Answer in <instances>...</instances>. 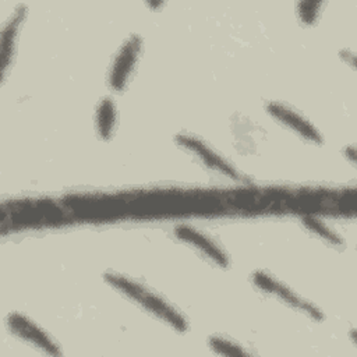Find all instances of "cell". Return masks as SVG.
<instances>
[{
	"label": "cell",
	"instance_id": "obj_1",
	"mask_svg": "<svg viewBox=\"0 0 357 357\" xmlns=\"http://www.w3.org/2000/svg\"><path fill=\"white\" fill-rule=\"evenodd\" d=\"M141 47V40L137 35H132L120 49L113 66H112V71H110V85L116 89L120 91L121 88H124L126 81L131 73V68L134 66V61L138 56Z\"/></svg>",
	"mask_w": 357,
	"mask_h": 357
},
{
	"label": "cell",
	"instance_id": "obj_12",
	"mask_svg": "<svg viewBox=\"0 0 357 357\" xmlns=\"http://www.w3.org/2000/svg\"><path fill=\"white\" fill-rule=\"evenodd\" d=\"M322 4L321 3H311V1H307V3H300L298 7H300V15H301V20L307 24H311L315 21V17L318 14V10Z\"/></svg>",
	"mask_w": 357,
	"mask_h": 357
},
{
	"label": "cell",
	"instance_id": "obj_10",
	"mask_svg": "<svg viewBox=\"0 0 357 357\" xmlns=\"http://www.w3.org/2000/svg\"><path fill=\"white\" fill-rule=\"evenodd\" d=\"M209 346L212 350H215L219 354H226V356H247V351L243 350L238 344L219 337V336H213L209 339Z\"/></svg>",
	"mask_w": 357,
	"mask_h": 357
},
{
	"label": "cell",
	"instance_id": "obj_2",
	"mask_svg": "<svg viewBox=\"0 0 357 357\" xmlns=\"http://www.w3.org/2000/svg\"><path fill=\"white\" fill-rule=\"evenodd\" d=\"M8 328L21 339L32 343L33 346L39 347L40 350L49 354H60L57 346L40 331L33 322L25 318L21 314H11L8 317Z\"/></svg>",
	"mask_w": 357,
	"mask_h": 357
},
{
	"label": "cell",
	"instance_id": "obj_7",
	"mask_svg": "<svg viewBox=\"0 0 357 357\" xmlns=\"http://www.w3.org/2000/svg\"><path fill=\"white\" fill-rule=\"evenodd\" d=\"M176 236L178 238H181L183 241H187V243L192 244L194 247L199 248L206 257L213 259L218 265H220V266L227 265V258L223 254V251L219 247H216L208 237H205L202 233L197 231L195 229L184 226V225L177 226L176 227Z\"/></svg>",
	"mask_w": 357,
	"mask_h": 357
},
{
	"label": "cell",
	"instance_id": "obj_11",
	"mask_svg": "<svg viewBox=\"0 0 357 357\" xmlns=\"http://www.w3.org/2000/svg\"><path fill=\"white\" fill-rule=\"evenodd\" d=\"M304 223H305V226L310 227L314 233L322 236L324 238H326V240H329V241H332V243H340V238H339L332 230H329L324 223H321L319 220H317V219H314V218H305V219H304Z\"/></svg>",
	"mask_w": 357,
	"mask_h": 357
},
{
	"label": "cell",
	"instance_id": "obj_9",
	"mask_svg": "<svg viewBox=\"0 0 357 357\" xmlns=\"http://www.w3.org/2000/svg\"><path fill=\"white\" fill-rule=\"evenodd\" d=\"M105 279L106 282H109L113 287H116L117 290L123 291L126 296H128L130 298L138 301L141 294L145 291V287L141 286L139 283L137 282H132L124 276H120V275H116V273H106L105 275Z\"/></svg>",
	"mask_w": 357,
	"mask_h": 357
},
{
	"label": "cell",
	"instance_id": "obj_6",
	"mask_svg": "<svg viewBox=\"0 0 357 357\" xmlns=\"http://www.w3.org/2000/svg\"><path fill=\"white\" fill-rule=\"evenodd\" d=\"M137 303L142 304L149 312L158 315L159 318H162L163 321H166L167 324L174 326L177 331H185L187 329V324H185L184 318L178 314V311H176L167 301H165L159 296L148 291L146 289L141 294V297Z\"/></svg>",
	"mask_w": 357,
	"mask_h": 357
},
{
	"label": "cell",
	"instance_id": "obj_5",
	"mask_svg": "<svg viewBox=\"0 0 357 357\" xmlns=\"http://www.w3.org/2000/svg\"><path fill=\"white\" fill-rule=\"evenodd\" d=\"M268 112L276 119L279 120L280 123H283L284 126H287L289 128H291L293 131H296L297 134H300L301 137L312 141V142H317V144H321V135L318 134V131L312 127V124H310L304 117H301L298 113H296L294 110L289 109L287 106L284 105H280V103H269L266 106Z\"/></svg>",
	"mask_w": 357,
	"mask_h": 357
},
{
	"label": "cell",
	"instance_id": "obj_3",
	"mask_svg": "<svg viewBox=\"0 0 357 357\" xmlns=\"http://www.w3.org/2000/svg\"><path fill=\"white\" fill-rule=\"evenodd\" d=\"M177 142L180 146L188 149L190 152L195 153L208 167L218 170L229 177L233 178H238V173L236 172L234 167H231L222 156H219L215 151H212L208 145H205L204 142H201L199 139L190 137V135H178Z\"/></svg>",
	"mask_w": 357,
	"mask_h": 357
},
{
	"label": "cell",
	"instance_id": "obj_4",
	"mask_svg": "<svg viewBox=\"0 0 357 357\" xmlns=\"http://www.w3.org/2000/svg\"><path fill=\"white\" fill-rule=\"evenodd\" d=\"M252 280L254 283L262 289L264 291H268V293H272V294H276L278 297H280L283 301L289 303L290 305L310 314L312 318H317V319H321L322 318V314L315 310L311 304H308L307 301H303L301 298H298L291 290H289L287 287H284L282 283H279L278 280L272 279L271 276H268L266 273L264 272H255L252 275Z\"/></svg>",
	"mask_w": 357,
	"mask_h": 357
},
{
	"label": "cell",
	"instance_id": "obj_8",
	"mask_svg": "<svg viewBox=\"0 0 357 357\" xmlns=\"http://www.w3.org/2000/svg\"><path fill=\"white\" fill-rule=\"evenodd\" d=\"M96 124H98L99 135L102 138H109L114 124V106L109 98H105L99 105L98 114H96Z\"/></svg>",
	"mask_w": 357,
	"mask_h": 357
}]
</instances>
